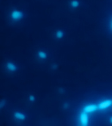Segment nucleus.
I'll use <instances>...</instances> for the list:
<instances>
[{
  "label": "nucleus",
  "instance_id": "f257e3e1",
  "mask_svg": "<svg viewBox=\"0 0 112 126\" xmlns=\"http://www.w3.org/2000/svg\"><path fill=\"white\" fill-rule=\"evenodd\" d=\"M25 14L21 10L19 9H13L9 13V19L13 22H20L21 20H23Z\"/></svg>",
  "mask_w": 112,
  "mask_h": 126
},
{
  "label": "nucleus",
  "instance_id": "f03ea898",
  "mask_svg": "<svg viewBox=\"0 0 112 126\" xmlns=\"http://www.w3.org/2000/svg\"><path fill=\"white\" fill-rule=\"evenodd\" d=\"M4 68H5V70H6L9 73H15L18 70L17 64L13 61L5 62V63H4Z\"/></svg>",
  "mask_w": 112,
  "mask_h": 126
},
{
  "label": "nucleus",
  "instance_id": "7ed1b4c3",
  "mask_svg": "<svg viewBox=\"0 0 112 126\" xmlns=\"http://www.w3.org/2000/svg\"><path fill=\"white\" fill-rule=\"evenodd\" d=\"M13 118H14L15 121L21 123L25 121L26 118H27V116L22 111H15L13 112Z\"/></svg>",
  "mask_w": 112,
  "mask_h": 126
},
{
  "label": "nucleus",
  "instance_id": "20e7f679",
  "mask_svg": "<svg viewBox=\"0 0 112 126\" xmlns=\"http://www.w3.org/2000/svg\"><path fill=\"white\" fill-rule=\"evenodd\" d=\"M35 57L39 61H45V60L48 58L49 56H48V53L45 50H43V49H39V50H37V52H36Z\"/></svg>",
  "mask_w": 112,
  "mask_h": 126
},
{
  "label": "nucleus",
  "instance_id": "39448f33",
  "mask_svg": "<svg viewBox=\"0 0 112 126\" xmlns=\"http://www.w3.org/2000/svg\"><path fill=\"white\" fill-rule=\"evenodd\" d=\"M87 114L84 113V111L81 112L80 115H79V123H80V126L83 125H87Z\"/></svg>",
  "mask_w": 112,
  "mask_h": 126
},
{
  "label": "nucleus",
  "instance_id": "423d86ee",
  "mask_svg": "<svg viewBox=\"0 0 112 126\" xmlns=\"http://www.w3.org/2000/svg\"><path fill=\"white\" fill-rule=\"evenodd\" d=\"M64 35H65V33H64V31L62 29H57L56 30V32L54 33V37L57 39V40H62V39H64Z\"/></svg>",
  "mask_w": 112,
  "mask_h": 126
},
{
  "label": "nucleus",
  "instance_id": "0eeeda50",
  "mask_svg": "<svg viewBox=\"0 0 112 126\" xmlns=\"http://www.w3.org/2000/svg\"><path fill=\"white\" fill-rule=\"evenodd\" d=\"M69 6L72 10H76L80 6V0H70Z\"/></svg>",
  "mask_w": 112,
  "mask_h": 126
},
{
  "label": "nucleus",
  "instance_id": "6e6552de",
  "mask_svg": "<svg viewBox=\"0 0 112 126\" xmlns=\"http://www.w3.org/2000/svg\"><path fill=\"white\" fill-rule=\"evenodd\" d=\"M96 108V106L95 105V104H91V105H89L88 107H87V108H85L83 110H84L85 112H92L94 110V109Z\"/></svg>",
  "mask_w": 112,
  "mask_h": 126
},
{
  "label": "nucleus",
  "instance_id": "1a4fd4ad",
  "mask_svg": "<svg viewBox=\"0 0 112 126\" xmlns=\"http://www.w3.org/2000/svg\"><path fill=\"white\" fill-rule=\"evenodd\" d=\"M28 101L31 103L34 102V101H35V96H34V94H29L28 97Z\"/></svg>",
  "mask_w": 112,
  "mask_h": 126
},
{
  "label": "nucleus",
  "instance_id": "9d476101",
  "mask_svg": "<svg viewBox=\"0 0 112 126\" xmlns=\"http://www.w3.org/2000/svg\"><path fill=\"white\" fill-rule=\"evenodd\" d=\"M5 105H6V101L4 99H2L1 100V102H0V108H1V109H4L5 107Z\"/></svg>",
  "mask_w": 112,
  "mask_h": 126
},
{
  "label": "nucleus",
  "instance_id": "9b49d317",
  "mask_svg": "<svg viewBox=\"0 0 112 126\" xmlns=\"http://www.w3.org/2000/svg\"><path fill=\"white\" fill-rule=\"evenodd\" d=\"M110 105V102H103V103H102L101 105H100V108H102V109H103V108H107V107H109V106Z\"/></svg>",
  "mask_w": 112,
  "mask_h": 126
},
{
  "label": "nucleus",
  "instance_id": "f8f14e48",
  "mask_svg": "<svg viewBox=\"0 0 112 126\" xmlns=\"http://www.w3.org/2000/svg\"><path fill=\"white\" fill-rule=\"evenodd\" d=\"M108 123H109V124H110V125H112V116H110V117H109Z\"/></svg>",
  "mask_w": 112,
  "mask_h": 126
},
{
  "label": "nucleus",
  "instance_id": "ddd939ff",
  "mask_svg": "<svg viewBox=\"0 0 112 126\" xmlns=\"http://www.w3.org/2000/svg\"><path fill=\"white\" fill-rule=\"evenodd\" d=\"M110 32L112 33V19H111V20L110 21Z\"/></svg>",
  "mask_w": 112,
  "mask_h": 126
},
{
  "label": "nucleus",
  "instance_id": "4468645a",
  "mask_svg": "<svg viewBox=\"0 0 112 126\" xmlns=\"http://www.w3.org/2000/svg\"><path fill=\"white\" fill-rule=\"evenodd\" d=\"M83 126H87V125H83Z\"/></svg>",
  "mask_w": 112,
  "mask_h": 126
}]
</instances>
